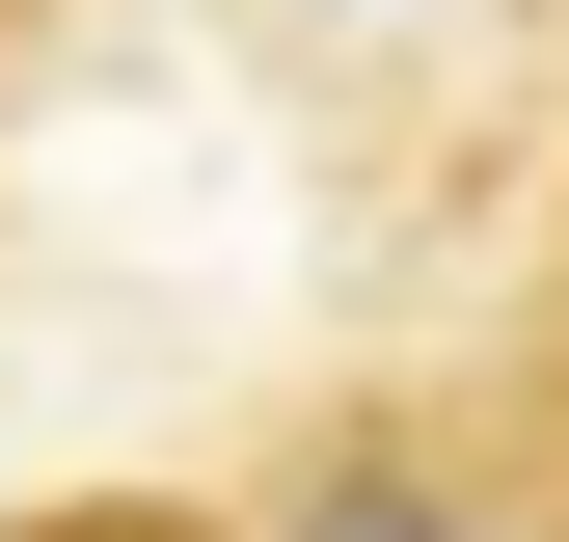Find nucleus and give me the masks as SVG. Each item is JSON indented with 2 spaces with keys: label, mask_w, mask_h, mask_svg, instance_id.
<instances>
[{
  "label": "nucleus",
  "mask_w": 569,
  "mask_h": 542,
  "mask_svg": "<svg viewBox=\"0 0 569 542\" xmlns=\"http://www.w3.org/2000/svg\"><path fill=\"white\" fill-rule=\"evenodd\" d=\"M244 542H516V461H488V406H435V380H352V406H299V434L218 489Z\"/></svg>",
  "instance_id": "obj_1"
},
{
  "label": "nucleus",
  "mask_w": 569,
  "mask_h": 542,
  "mask_svg": "<svg viewBox=\"0 0 569 542\" xmlns=\"http://www.w3.org/2000/svg\"><path fill=\"white\" fill-rule=\"evenodd\" d=\"M0 542H244L218 489H54V515H0Z\"/></svg>",
  "instance_id": "obj_2"
},
{
  "label": "nucleus",
  "mask_w": 569,
  "mask_h": 542,
  "mask_svg": "<svg viewBox=\"0 0 569 542\" xmlns=\"http://www.w3.org/2000/svg\"><path fill=\"white\" fill-rule=\"evenodd\" d=\"M54 28H82V0H0V109H28V54H54Z\"/></svg>",
  "instance_id": "obj_3"
}]
</instances>
